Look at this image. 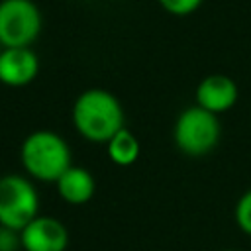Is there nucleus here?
Listing matches in <instances>:
<instances>
[{"label":"nucleus","mask_w":251,"mask_h":251,"mask_svg":"<svg viewBox=\"0 0 251 251\" xmlns=\"http://www.w3.org/2000/svg\"><path fill=\"white\" fill-rule=\"evenodd\" d=\"M73 124L86 139L110 141L124 127V110L112 92L88 88L75 100Z\"/></svg>","instance_id":"1"},{"label":"nucleus","mask_w":251,"mask_h":251,"mask_svg":"<svg viewBox=\"0 0 251 251\" xmlns=\"http://www.w3.org/2000/svg\"><path fill=\"white\" fill-rule=\"evenodd\" d=\"M22 163L33 178L45 182H57L63 173L73 167L67 141L47 129H37L24 139Z\"/></svg>","instance_id":"2"},{"label":"nucleus","mask_w":251,"mask_h":251,"mask_svg":"<svg viewBox=\"0 0 251 251\" xmlns=\"http://www.w3.org/2000/svg\"><path fill=\"white\" fill-rule=\"evenodd\" d=\"M39 196L35 186L20 175H6L0 178V226L22 231L37 218Z\"/></svg>","instance_id":"3"},{"label":"nucleus","mask_w":251,"mask_h":251,"mask_svg":"<svg viewBox=\"0 0 251 251\" xmlns=\"http://www.w3.org/2000/svg\"><path fill=\"white\" fill-rule=\"evenodd\" d=\"M220 141V122L218 116L196 106L186 108L175 124V143L176 147L192 157L206 155Z\"/></svg>","instance_id":"4"},{"label":"nucleus","mask_w":251,"mask_h":251,"mask_svg":"<svg viewBox=\"0 0 251 251\" xmlns=\"http://www.w3.org/2000/svg\"><path fill=\"white\" fill-rule=\"evenodd\" d=\"M41 29V14L31 0L0 2V43L6 47H25Z\"/></svg>","instance_id":"5"},{"label":"nucleus","mask_w":251,"mask_h":251,"mask_svg":"<svg viewBox=\"0 0 251 251\" xmlns=\"http://www.w3.org/2000/svg\"><path fill=\"white\" fill-rule=\"evenodd\" d=\"M24 251H65L69 245L67 227L51 216H37L20 231Z\"/></svg>","instance_id":"6"},{"label":"nucleus","mask_w":251,"mask_h":251,"mask_svg":"<svg viewBox=\"0 0 251 251\" xmlns=\"http://www.w3.org/2000/svg\"><path fill=\"white\" fill-rule=\"evenodd\" d=\"M237 100V84L227 75H208L196 88V102L200 108L220 114L229 110Z\"/></svg>","instance_id":"7"},{"label":"nucleus","mask_w":251,"mask_h":251,"mask_svg":"<svg viewBox=\"0 0 251 251\" xmlns=\"http://www.w3.org/2000/svg\"><path fill=\"white\" fill-rule=\"evenodd\" d=\"M37 69V55L27 47H6L0 51V80L6 84H27L35 78Z\"/></svg>","instance_id":"8"},{"label":"nucleus","mask_w":251,"mask_h":251,"mask_svg":"<svg viewBox=\"0 0 251 251\" xmlns=\"http://www.w3.org/2000/svg\"><path fill=\"white\" fill-rule=\"evenodd\" d=\"M94 176L82 167H71L57 180V190L69 204H84L94 194Z\"/></svg>","instance_id":"9"},{"label":"nucleus","mask_w":251,"mask_h":251,"mask_svg":"<svg viewBox=\"0 0 251 251\" xmlns=\"http://www.w3.org/2000/svg\"><path fill=\"white\" fill-rule=\"evenodd\" d=\"M108 155L116 165H131L139 155V141L137 137L122 127L110 141H108Z\"/></svg>","instance_id":"10"},{"label":"nucleus","mask_w":251,"mask_h":251,"mask_svg":"<svg viewBox=\"0 0 251 251\" xmlns=\"http://www.w3.org/2000/svg\"><path fill=\"white\" fill-rule=\"evenodd\" d=\"M235 224L243 233L251 235V188L243 192L235 204Z\"/></svg>","instance_id":"11"},{"label":"nucleus","mask_w":251,"mask_h":251,"mask_svg":"<svg viewBox=\"0 0 251 251\" xmlns=\"http://www.w3.org/2000/svg\"><path fill=\"white\" fill-rule=\"evenodd\" d=\"M159 2L163 4L165 10H169L171 14H176V16L190 14L202 4V0H159Z\"/></svg>","instance_id":"12"},{"label":"nucleus","mask_w":251,"mask_h":251,"mask_svg":"<svg viewBox=\"0 0 251 251\" xmlns=\"http://www.w3.org/2000/svg\"><path fill=\"white\" fill-rule=\"evenodd\" d=\"M18 247H22L20 233L0 226V251H18Z\"/></svg>","instance_id":"13"},{"label":"nucleus","mask_w":251,"mask_h":251,"mask_svg":"<svg viewBox=\"0 0 251 251\" xmlns=\"http://www.w3.org/2000/svg\"><path fill=\"white\" fill-rule=\"evenodd\" d=\"M226 251H235V249H226Z\"/></svg>","instance_id":"14"}]
</instances>
